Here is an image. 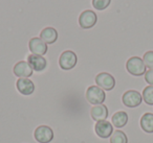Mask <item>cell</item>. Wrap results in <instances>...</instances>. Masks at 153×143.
I'll return each mask as SVG.
<instances>
[{"mask_svg": "<svg viewBox=\"0 0 153 143\" xmlns=\"http://www.w3.org/2000/svg\"><path fill=\"white\" fill-rule=\"evenodd\" d=\"M146 65L143 59L138 57H132L126 63V69L134 76H142L146 73Z\"/></svg>", "mask_w": 153, "mask_h": 143, "instance_id": "obj_1", "label": "cell"}, {"mask_svg": "<svg viewBox=\"0 0 153 143\" xmlns=\"http://www.w3.org/2000/svg\"><path fill=\"white\" fill-rule=\"evenodd\" d=\"M86 99L91 105H102L106 99L104 90L98 86H90L86 90Z\"/></svg>", "mask_w": 153, "mask_h": 143, "instance_id": "obj_2", "label": "cell"}, {"mask_svg": "<svg viewBox=\"0 0 153 143\" xmlns=\"http://www.w3.org/2000/svg\"><path fill=\"white\" fill-rule=\"evenodd\" d=\"M78 57L71 50H65L61 53L59 59V66L63 70H71L76 67Z\"/></svg>", "mask_w": 153, "mask_h": 143, "instance_id": "obj_3", "label": "cell"}, {"mask_svg": "<svg viewBox=\"0 0 153 143\" xmlns=\"http://www.w3.org/2000/svg\"><path fill=\"white\" fill-rule=\"evenodd\" d=\"M123 103L128 108H136L142 103L143 96L138 91L135 90H129L126 91L122 97Z\"/></svg>", "mask_w": 153, "mask_h": 143, "instance_id": "obj_4", "label": "cell"}, {"mask_svg": "<svg viewBox=\"0 0 153 143\" xmlns=\"http://www.w3.org/2000/svg\"><path fill=\"white\" fill-rule=\"evenodd\" d=\"M97 86L106 91H111L115 87V80L111 74L107 72H101L96 76Z\"/></svg>", "mask_w": 153, "mask_h": 143, "instance_id": "obj_5", "label": "cell"}, {"mask_svg": "<svg viewBox=\"0 0 153 143\" xmlns=\"http://www.w3.org/2000/svg\"><path fill=\"white\" fill-rule=\"evenodd\" d=\"M97 21H98L97 14L90 10H86V11L82 12L79 17V24L83 29H89V28L94 27Z\"/></svg>", "mask_w": 153, "mask_h": 143, "instance_id": "obj_6", "label": "cell"}, {"mask_svg": "<svg viewBox=\"0 0 153 143\" xmlns=\"http://www.w3.org/2000/svg\"><path fill=\"white\" fill-rule=\"evenodd\" d=\"M34 137L39 143H49L53 139V132L47 125H39L35 130Z\"/></svg>", "mask_w": 153, "mask_h": 143, "instance_id": "obj_7", "label": "cell"}, {"mask_svg": "<svg viewBox=\"0 0 153 143\" xmlns=\"http://www.w3.org/2000/svg\"><path fill=\"white\" fill-rule=\"evenodd\" d=\"M94 130L100 138L107 139L112 135L113 125L111 122L107 121V120H101V121H97L96 125H94Z\"/></svg>", "mask_w": 153, "mask_h": 143, "instance_id": "obj_8", "label": "cell"}, {"mask_svg": "<svg viewBox=\"0 0 153 143\" xmlns=\"http://www.w3.org/2000/svg\"><path fill=\"white\" fill-rule=\"evenodd\" d=\"M13 72L16 76H18L19 78H28L30 76L33 75V68L30 67V65L28 64V62L25 61H20L14 66Z\"/></svg>", "mask_w": 153, "mask_h": 143, "instance_id": "obj_9", "label": "cell"}, {"mask_svg": "<svg viewBox=\"0 0 153 143\" xmlns=\"http://www.w3.org/2000/svg\"><path fill=\"white\" fill-rule=\"evenodd\" d=\"M28 47L32 55H44L47 52V44L42 41L40 38H33L30 40Z\"/></svg>", "mask_w": 153, "mask_h": 143, "instance_id": "obj_10", "label": "cell"}, {"mask_svg": "<svg viewBox=\"0 0 153 143\" xmlns=\"http://www.w3.org/2000/svg\"><path fill=\"white\" fill-rule=\"evenodd\" d=\"M27 62L33 68L34 71L41 72L46 68L47 62L42 55H30L27 57Z\"/></svg>", "mask_w": 153, "mask_h": 143, "instance_id": "obj_11", "label": "cell"}, {"mask_svg": "<svg viewBox=\"0 0 153 143\" xmlns=\"http://www.w3.org/2000/svg\"><path fill=\"white\" fill-rule=\"evenodd\" d=\"M16 87L22 95H30L35 91V84L30 78H19L16 83Z\"/></svg>", "mask_w": 153, "mask_h": 143, "instance_id": "obj_12", "label": "cell"}, {"mask_svg": "<svg viewBox=\"0 0 153 143\" xmlns=\"http://www.w3.org/2000/svg\"><path fill=\"white\" fill-rule=\"evenodd\" d=\"M108 108L105 105H94L90 110V115L94 121H101V120H106L108 117Z\"/></svg>", "mask_w": 153, "mask_h": 143, "instance_id": "obj_13", "label": "cell"}, {"mask_svg": "<svg viewBox=\"0 0 153 143\" xmlns=\"http://www.w3.org/2000/svg\"><path fill=\"white\" fill-rule=\"evenodd\" d=\"M40 39L46 44H53L58 40V32L53 27H45L41 30Z\"/></svg>", "mask_w": 153, "mask_h": 143, "instance_id": "obj_14", "label": "cell"}, {"mask_svg": "<svg viewBox=\"0 0 153 143\" xmlns=\"http://www.w3.org/2000/svg\"><path fill=\"white\" fill-rule=\"evenodd\" d=\"M111 122H112V125L114 126V128H124L128 122V114L124 111L117 112L115 114H113Z\"/></svg>", "mask_w": 153, "mask_h": 143, "instance_id": "obj_15", "label": "cell"}, {"mask_svg": "<svg viewBox=\"0 0 153 143\" xmlns=\"http://www.w3.org/2000/svg\"><path fill=\"white\" fill-rule=\"evenodd\" d=\"M140 128L144 132L148 134L153 133V114L152 113H146L140 118Z\"/></svg>", "mask_w": 153, "mask_h": 143, "instance_id": "obj_16", "label": "cell"}, {"mask_svg": "<svg viewBox=\"0 0 153 143\" xmlns=\"http://www.w3.org/2000/svg\"><path fill=\"white\" fill-rule=\"evenodd\" d=\"M110 143H128V138L123 130H114L110 137Z\"/></svg>", "mask_w": 153, "mask_h": 143, "instance_id": "obj_17", "label": "cell"}, {"mask_svg": "<svg viewBox=\"0 0 153 143\" xmlns=\"http://www.w3.org/2000/svg\"><path fill=\"white\" fill-rule=\"evenodd\" d=\"M143 100L149 105H153V86H148L143 91Z\"/></svg>", "mask_w": 153, "mask_h": 143, "instance_id": "obj_18", "label": "cell"}, {"mask_svg": "<svg viewBox=\"0 0 153 143\" xmlns=\"http://www.w3.org/2000/svg\"><path fill=\"white\" fill-rule=\"evenodd\" d=\"M110 2L111 0H92V5L98 11H103L109 7Z\"/></svg>", "mask_w": 153, "mask_h": 143, "instance_id": "obj_19", "label": "cell"}, {"mask_svg": "<svg viewBox=\"0 0 153 143\" xmlns=\"http://www.w3.org/2000/svg\"><path fill=\"white\" fill-rule=\"evenodd\" d=\"M143 61H144L145 65L149 69H153V51H147L143 57Z\"/></svg>", "mask_w": 153, "mask_h": 143, "instance_id": "obj_20", "label": "cell"}, {"mask_svg": "<svg viewBox=\"0 0 153 143\" xmlns=\"http://www.w3.org/2000/svg\"><path fill=\"white\" fill-rule=\"evenodd\" d=\"M145 80L148 83L150 86H153V69H149L145 73Z\"/></svg>", "mask_w": 153, "mask_h": 143, "instance_id": "obj_21", "label": "cell"}]
</instances>
